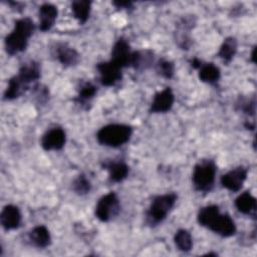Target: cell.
I'll return each instance as SVG.
<instances>
[{
  "mask_svg": "<svg viewBox=\"0 0 257 257\" xmlns=\"http://www.w3.org/2000/svg\"><path fill=\"white\" fill-rule=\"evenodd\" d=\"M133 128L123 123H110L102 126L96 134L97 142L105 147L117 148L127 143L132 137Z\"/></svg>",
  "mask_w": 257,
  "mask_h": 257,
  "instance_id": "3",
  "label": "cell"
},
{
  "mask_svg": "<svg viewBox=\"0 0 257 257\" xmlns=\"http://www.w3.org/2000/svg\"><path fill=\"white\" fill-rule=\"evenodd\" d=\"M237 40L235 37H227L224 39L220 50L218 52V56L225 62L229 63L237 51Z\"/></svg>",
  "mask_w": 257,
  "mask_h": 257,
  "instance_id": "23",
  "label": "cell"
},
{
  "mask_svg": "<svg viewBox=\"0 0 257 257\" xmlns=\"http://www.w3.org/2000/svg\"><path fill=\"white\" fill-rule=\"evenodd\" d=\"M198 223L222 237H231L236 233V225L228 214H221L219 207L208 205L200 209Z\"/></svg>",
  "mask_w": 257,
  "mask_h": 257,
  "instance_id": "1",
  "label": "cell"
},
{
  "mask_svg": "<svg viewBox=\"0 0 257 257\" xmlns=\"http://www.w3.org/2000/svg\"><path fill=\"white\" fill-rule=\"evenodd\" d=\"M175 101V96L170 87H166L162 91L155 94L153 102L150 107L151 112H167L169 111Z\"/></svg>",
  "mask_w": 257,
  "mask_h": 257,
  "instance_id": "11",
  "label": "cell"
},
{
  "mask_svg": "<svg viewBox=\"0 0 257 257\" xmlns=\"http://www.w3.org/2000/svg\"><path fill=\"white\" fill-rule=\"evenodd\" d=\"M96 91H97L96 86L91 82L86 81L80 85L78 89V94L74 100L81 106L87 105L89 104L90 100L94 97Z\"/></svg>",
  "mask_w": 257,
  "mask_h": 257,
  "instance_id": "24",
  "label": "cell"
},
{
  "mask_svg": "<svg viewBox=\"0 0 257 257\" xmlns=\"http://www.w3.org/2000/svg\"><path fill=\"white\" fill-rule=\"evenodd\" d=\"M190 63H191V66L193 67V68H196V69H199L200 67H201V65H202V61L200 60V59H198V58H193V59H191L190 60Z\"/></svg>",
  "mask_w": 257,
  "mask_h": 257,
  "instance_id": "30",
  "label": "cell"
},
{
  "mask_svg": "<svg viewBox=\"0 0 257 257\" xmlns=\"http://www.w3.org/2000/svg\"><path fill=\"white\" fill-rule=\"evenodd\" d=\"M28 88L29 86L25 82H23L18 75H14L8 80V85L4 91V98L6 100L18 98Z\"/></svg>",
  "mask_w": 257,
  "mask_h": 257,
  "instance_id": "20",
  "label": "cell"
},
{
  "mask_svg": "<svg viewBox=\"0 0 257 257\" xmlns=\"http://www.w3.org/2000/svg\"><path fill=\"white\" fill-rule=\"evenodd\" d=\"M91 2L87 0H76L71 3V11L79 24H84L90 14Z\"/></svg>",
  "mask_w": 257,
  "mask_h": 257,
  "instance_id": "21",
  "label": "cell"
},
{
  "mask_svg": "<svg viewBox=\"0 0 257 257\" xmlns=\"http://www.w3.org/2000/svg\"><path fill=\"white\" fill-rule=\"evenodd\" d=\"M112 4L116 8H122V9H127L133 6V2L131 1H113Z\"/></svg>",
  "mask_w": 257,
  "mask_h": 257,
  "instance_id": "29",
  "label": "cell"
},
{
  "mask_svg": "<svg viewBox=\"0 0 257 257\" xmlns=\"http://www.w3.org/2000/svg\"><path fill=\"white\" fill-rule=\"evenodd\" d=\"M0 222L3 229L6 231L18 228L21 223V213L18 207L14 205H6L1 211Z\"/></svg>",
  "mask_w": 257,
  "mask_h": 257,
  "instance_id": "13",
  "label": "cell"
},
{
  "mask_svg": "<svg viewBox=\"0 0 257 257\" xmlns=\"http://www.w3.org/2000/svg\"><path fill=\"white\" fill-rule=\"evenodd\" d=\"M157 72L165 78H172L175 71L174 63L167 59H160L156 66Z\"/></svg>",
  "mask_w": 257,
  "mask_h": 257,
  "instance_id": "27",
  "label": "cell"
},
{
  "mask_svg": "<svg viewBox=\"0 0 257 257\" xmlns=\"http://www.w3.org/2000/svg\"><path fill=\"white\" fill-rule=\"evenodd\" d=\"M247 173L248 171L244 167L231 170L221 177V185L231 192H238L247 179Z\"/></svg>",
  "mask_w": 257,
  "mask_h": 257,
  "instance_id": "10",
  "label": "cell"
},
{
  "mask_svg": "<svg viewBox=\"0 0 257 257\" xmlns=\"http://www.w3.org/2000/svg\"><path fill=\"white\" fill-rule=\"evenodd\" d=\"M133 52L131 50L130 44L123 38H119L113 45L111 49L110 61L119 66L121 69L123 67H128L132 64Z\"/></svg>",
  "mask_w": 257,
  "mask_h": 257,
  "instance_id": "8",
  "label": "cell"
},
{
  "mask_svg": "<svg viewBox=\"0 0 257 257\" xmlns=\"http://www.w3.org/2000/svg\"><path fill=\"white\" fill-rule=\"evenodd\" d=\"M216 176V166L214 162L207 160L198 163L193 172V185L195 189L202 193L210 192L215 183Z\"/></svg>",
  "mask_w": 257,
  "mask_h": 257,
  "instance_id": "5",
  "label": "cell"
},
{
  "mask_svg": "<svg viewBox=\"0 0 257 257\" xmlns=\"http://www.w3.org/2000/svg\"><path fill=\"white\" fill-rule=\"evenodd\" d=\"M237 106L244 113L253 115L254 112H255V99L254 98L252 100H250V99H241L237 103Z\"/></svg>",
  "mask_w": 257,
  "mask_h": 257,
  "instance_id": "28",
  "label": "cell"
},
{
  "mask_svg": "<svg viewBox=\"0 0 257 257\" xmlns=\"http://www.w3.org/2000/svg\"><path fill=\"white\" fill-rule=\"evenodd\" d=\"M195 25V18L193 16H185L183 17L179 23L177 24V40L178 44L183 49H188L190 46V36L189 31L194 27Z\"/></svg>",
  "mask_w": 257,
  "mask_h": 257,
  "instance_id": "15",
  "label": "cell"
},
{
  "mask_svg": "<svg viewBox=\"0 0 257 257\" xmlns=\"http://www.w3.org/2000/svg\"><path fill=\"white\" fill-rule=\"evenodd\" d=\"M35 25L30 18H21L15 21L13 30L5 37V50L9 55L22 52L28 45V40L32 36Z\"/></svg>",
  "mask_w": 257,
  "mask_h": 257,
  "instance_id": "2",
  "label": "cell"
},
{
  "mask_svg": "<svg viewBox=\"0 0 257 257\" xmlns=\"http://www.w3.org/2000/svg\"><path fill=\"white\" fill-rule=\"evenodd\" d=\"M102 168L109 174V180L113 183L123 181L128 175V167L121 161H105L102 163Z\"/></svg>",
  "mask_w": 257,
  "mask_h": 257,
  "instance_id": "16",
  "label": "cell"
},
{
  "mask_svg": "<svg viewBox=\"0 0 257 257\" xmlns=\"http://www.w3.org/2000/svg\"><path fill=\"white\" fill-rule=\"evenodd\" d=\"M255 52H256V47H254V48H253V50H252V53H251V60H252V62H253V63H255V62H256V56H255Z\"/></svg>",
  "mask_w": 257,
  "mask_h": 257,
  "instance_id": "31",
  "label": "cell"
},
{
  "mask_svg": "<svg viewBox=\"0 0 257 257\" xmlns=\"http://www.w3.org/2000/svg\"><path fill=\"white\" fill-rule=\"evenodd\" d=\"M29 241L37 248H46L51 243V236L49 230L44 225L34 227L28 234Z\"/></svg>",
  "mask_w": 257,
  "mask_h": 257,
  "instance_id": "17",
  "label": "cell"
},
{
  "mask_svg": "<svg viewBox=\"0 0 257 257\" xmlns=\"http://www.w3.org/2000/svg\"><path fill=\"white\" fill-rule=\"evenodd\" d=\"M119 212H120L119 200L116 194L113 192H109L108 194L102 196L98 200L94 210L95 217L101 222L110 221L111 219L116 217Z\"/></svg>",
  "mask_w": 257,
  "mask_h": 257,
  "instance_id": "6",
  "label": "cell"
},
{
  "mask_svg": "<svg viewBox=\"0 0 257 257\" xmlns=\"http://www.w3.org/2000/svg\"><path fill=\"white\" fill-rule=\"evenodd\" d=\"M57 7L50 3H44L39 8V29L48 31L54 25L57 18Z\"/></svg>",
  "mask_w": 257,
  "mask_h": 257,
  "instance_id": "14",
  "label": "cell"
},
{
  "mask_svg": "<svg viewBox=\"0 0 257 257\" xmlns=\"http://www.w3.org/2000/svg\"><path fill=\"white\" fill-rule=\"evenodd\" d=\"M66 141L65 132L58 126L48 130L41 139V147L45 151H58L61 150Z\"/></svg>",
  "mask_w": 257,
  "mask_h": 257,
  "instance_id": "9",
  "label": "cell"
},
{
  "mask_svg": "<svg viewBox=\"0 0 257 257\" xmlns=\"http://www.w3.org/2000/svg\"><path fill=\"white\" fill-rule=\"evenodd\" d=\"M235 207L244 215H249L252 217L256 216V199L249 192H244L236 198Z\"/></svg>",
  "mask_w": 257,
  "mask_h": 257,
  "instance_id": "18",
  "label": "cell"
},
{
  "mask_svg": "<svg viewBox=\"0 0 257 257\" xmlns=\"http://www.w3.org/2000/svg\"><path fill=\"white\" fill-rule=\"evenodd\" d=\"M177 201L175 193H168L155 197L146 212V222L149 226L154 227L163 222L171 212Z\"/></svg>",
  "mask_w": 257,
  "mask_h": 257,
  "instance_id": "4",
  "label": "cell"
},
{
  "mask_svg": "<svg viewBox=\"0 0 257 257\" xmlns=\"http://www.w3.org/2000/svg\"><path fill=\"white\" fill-rule=\"evenodd\" d=\"M199 78L203 82L214 84L220 79V69L214 63H202L199 68Z\"/></svg>",
  "mask_w": 257,
  "mask_h": 257,
  "instance_id": "22",
  "label": "cell"
},
{
  "mask_svg": "<svg viewBox=\"0 0 257 257\" xmlns=\"http://www.w3.org/2000/svg\"><path fill=\"white\" fill-rule=\"evenodd\" d=\"M17 75L23 82H25L29 86L30 83L35 82L40 78V66L35 61L23 63Z\"/></svg>",
  "mask_w": 257,
  "mask_h": 257,
  "instance_id": "19",
  "label": "cell"
},
{
  "mask_svg": "<svg viewBox=\"0 0 257 257\" xmlns=\"http://www.w3.org/2000/svg\"><path fill=\"white\" fill-rule=\"evenodd\" d=\"M53 55L63 66H73L79 59L77 51L66 43H57L53 48Z\"/></svg>",
  "mask_w": 257,
  "mask_h": 257,
  "instance_id": "12",
  "label": "cell"
},
{
  "mask_svg": "<svg viewBox=\"0 0 257 257\" xmlns=\"http://www.w3.org/2000/svg\"><path fill=\"white\" fill-rule=\"evenodd\" d=\"M90 188H91L90 182L84 174L78 175L72 182V189L78 195H85L89 193Z\"/></svg>",
  "mask_w": 257,
  "mask_h": 257,
  "instance_id": "26",
  "label": "cell"
},
{
  "mask_svg": "<svg viewBox=\"0 0 257 257\" xmlns=\"http://www.w3.org/2000/svg\"><path fill=\"white\" fill-rule=\"evenodd\" d=\"M174 241L179 250L183 252H189L193 247V239L189 231L180 229L174 236Z\"/></svg>",
  "mask_w": 257,
  "mask_h": 257,
  "instance_id": "25",
  "label": "cell"
},
{
  "mask_svg": "<svg viewBox=\"0 0 257 257\" xmlns=\"http://www.w3.org/2000/svg\"><path fill=\"white\" fill-rule=\"evenodd\" d=\"M96 69L99 73L100 82L104 86L114 85L122 77L121 68L110 60L97 63Z\"/></svg>",
  "mask_w": 257,
  "mask_h": 257,
  "instance_id": "7",
  "label": "cell"
}]
</instances>
